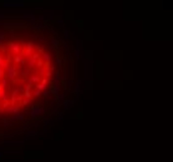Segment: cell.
<instances>
[{
    "instance_id": "cell-1",
    "label": "cell",
    "mask_w": 173,
    "mask_h": 162,
    "mask_svg": "<svg viewBox=\"0 0 173 162\" xmlns=\"http://www.w3.org/2000/svg\"><path fill=\"white\" fill-rule=\"evenodd\" d=\"M30 28V24L29 23H25V21H5L3 24V29L5 31L9 33H15V31H26Z\"/></svg>"
},
{
    "instance_id": "cell-2",
    "label": "cell",
    "mask_w": 173,
    "mask_h": 162,
    "mask_svg": "<svg viewBox=\"0 0 173 162\" xmlns=\"http://www.w3.org/2000/svg\"><path fill=\"white\" fill-rule=\"evenodd\" d=\"M29 111H30V117L31 118H35V117H44L45 115V110H44V107L41 106V104H40L39 101H36L35 104H32L30 106V109L29 107H26Z\"/></svg>"
},
{
    "instance_id": "cell-3",
    "label": "cell",
    "mask_w": 173,
    "mask_h": 162,
    "mask_svg": "<svg viewBox=\"0 0 173 162\" xmlns=\"http://www.w3.org/2000/svg\"><path fill=\"white\" fill-rule=\"evenodd\" d=\"M18 65H9L6 69H5V77L8 79V80H10V81H14L15 79H16V76L19 75L18 74Z\"/></svg>"
},
{
    "instance_id": "cell-4",
    "label": "cell",
    "mask_w": 173,
    "mask_h": 162,
    "mask_svg": "<svg viewBox=\"0 0 173 162\" xmlns=\"http://www.w3.org/2000/svg\"><path fill=\"white\" fill-rule=\"evenodd\" d=\"M60 46H61V40L52 39V37H51V49H52V51H54V54H55V58L62 56Z\"/></svg>"
},
{
    "instance_id": "cell-5",
    "label": "cell",
    "mask_w": 173,
    "mask_h": 162,
    "mask_svg": "<svg viewBox=\"0 0 173 162\" xmlns=\"http://www.w3.org/2000/svg\"><path fill=\"white\" fill-rule=\"evenodd\" d=\"M5 8H24L25 1H19V0H9V1H3Z\"/></svg>"
},
{
    "instance_id": "cell-6",
    "label": "cell",
    "mask_w": 173,
    "mask_h": 162,
    "mask_svg": "<svg viewBox=\"0 0 173 162\" xmlns=\"http://www.w3.org/2000/svg\"><path fill=\"white\" fill-rule=\"evenodd\" d=\"M30 28L34 30L36 36H43V23H31Z\"/></svg>"
},
{
    "instance_id": "cell-7",
    "label": "cell",
    "mask_w": 173,
    "mask_h": 162,
    "mask_svg": "<svg viewBox=\"0 0 173 162\" xmlns=\"http://www.w3.org/2000/svg\"><path fill=\"white\" fill-rule=\"evenodd\" d=\"M39 59H40V55H39L37 52H34V54H32V56H31L30 59L26 60V65H28V67H29L30 70H31L32 67L36 65V61H37Z\"/></svg>"
},
{
    "instance_id": "cell-8",
    "label": "cell",
    "mask_w": 173,
    "mask_h": 162,
    "mask_svg": "<svg viewBox=\"0 0 173 162\" xmlns=\"http://www.w3.org/2000/svg\"><path fill=\"white\" fill-rule=\"evenodd\" d=\"M20 109H21V106L19 104H15L14 106H9L8 109L5 110V114L8 115H16V114H20Z\"/></svg>"
},
{
    "instance_id": "cell-9",
    "label": "cell",
    "mask_w": 173,
    "mask_h": 162,
    "mask_svg": "<svg viewBox=\"0 0 173 162\" xmlns=\"http://www.w3.org/2000/svg\"><path fill=\"white\" fill-rule=\"evenodd\" d=\"M25 133V140H35V139H37L39 136H40V135H41V133H40L39 131H32V130H30V131H25L24 132Z\"/></svg>"
},
{
    "instance_id": "cell-10",
    "label": "cell",
    "mask_w": 173,
    "mask_h": 162,
    "mask_svg": "<svg viewBox=\"0 0 173 162\" xmlns=\"http://www.w3.org/2000/svg\"><path fill=\"white\" fill-rule=\"evenodd\" d=\"M9 120H10L11 124H14V122H19V121H24V120H26V118H25V116H24L22 114H16V115L9 116Z\"/></svg>"
},
{
    "instance_id": "cell-11",
    "label": "cell",
    "mask_w": 173,
    "mask_h": 162,
    "mask_svg": "<svg viewBox=\"0 0 173 162\" xmlns=\"http://www.w3.org/2000/svg\"><path fill=\"white\" fill-rule=\"evenodd\" d=\"M12 61H14V64H15V65L20 64V65H21L20 67H22L24 65H26V60L24 59V56L21 55V54H19V55H15V56H14V59H12Z\"/></svg>"
},
{
    "instance_id": "cell-12",
    "label": "cell",
    "mask_w": 173,
    "mask_h": 162,
    "mask_svg": "<svg viewBox=\"0 0 173 162\" xmlns=\"http://www.w3.org/2000/svg\"><path fill=\"white\" fill-rule=\"evenodd\" d=\"M1 143H6V145H19V146H22L24 145V141L22 140H6V141H1Z\"/></svg>"
},
{
    "instance_id": "cell-13",
    "label": "cell",
    "mask_w": 173,
    "mask_h": 162,
    "mask_svg": "<svg viewBox=\"0 0 173 162\" xmlns=\"http://www.w3.org/2000/svg\"><path fill=\"white\" fill-rule=\"evenodd\" d=\"M81 84H82V81H80L78 79L75 80V95L76 96H78L81 93Z\"/></svg>"
},
{
    "instance_id": "cell-14",
    "label": "cell",
    "mask_w": 173,
    "mask_h": 162,
    "mask_svg": "<svg viewBox=\"0 0 173 162\" xmlns=\"http://www.w3.org/2000/svg\"><path fill=\"white\" fill-rule=\"evenodd\" d=\"M72 118H76V120H82L84 118V109H82V107H80V109L74 114Z\"/></svg>"
},
{
    "instance_id": "cell-15",
    "label": "cell",
    "mask_w": 173,
    "mask_h": 162,
    "mask_svg": "<svg viewBox=\"0 0 173 162\" xmlns=\"http://www.w3.org/2000/svg\"><path fill=\"white\" fill-rule=\"evenodd\" d=\"M29 81L31 84H34V85H37V84H40V81H41V77H40L37 74H34V75H31V77L29 79Z\"/></svg>"
},
{
    "instance_id": "cell-16",
    "label": "cell",
    "mask_w": 173,
    "mask_h": 162,
    "mask_svg": "<svg viewBox=\"0 0 173 162\" xmlns=\"http://www.w3.org/2000/svg\"><path fill=\"white\" fill-rule=\"evenodd\" d=\"M60 86L64 91H69V86H67V79H64L62 76L60 77Z\"/></svg>"
},
{
    "instance_id": "cell-17",
    "label": "cell",
    "mask_w": 173,
    "mask_h": 162,
    "mask_svg": "<svg viewBox=\"0 0 173 162\" xmlns=\"http://www.w3.org/2000/svg\"><path fill=\"white\" fill-rule=\"evenodd\" d=\"M30 69L29 67H25V69H22V67H20V75H21V79H26L29 76V74H30Z\"/></svg>"
},
{
    "instance_id": "cell-18",
    "label": "cell",
    "mask_w": 173,
    "mask_h": 162,
    "mask_svg": "<svg viewBox=\"0 0 173 162\" xmlns=\"http://www.w3.org/2000/svg\"><path fill=\"white\" fill-rule=\"evenodd\" d=\"M62 104H64V110H69L70 109V107L72 106V104H74V100H62L61 101Z\"/></svg>"
},
{
    "instance_id": "cell-19",
    "label": "cell",
    "mask_w": 173,
    "mask_h": 162,
    "mask_svg": "<svg viewBox=\"0 0 173 162\" xmlns=\"http://www.w3.org/2000/svg\"><path fill=\"white\" fill-rule=\"evenodd\" d=\"M84 54H85V59L86 60L91 61L92 59H94V51H92V50H85Z\"/></svg>"
},
{
    "instance_id": "cell-20",
    "label": "cell",
    "mask_w": 173,
    "mask_h": 162,
    "mask_svg": "<svg viewBox=\"0 0 173 162\" xmlns=\"http://www.w3.org/2000/svg\"><path fill=\"white\" fill-rule=\"evenodd\" d=\"M25 158H43V153H25Z\"/></svg>"
},
{
    "instance_id": "cell-21",
    "label": "cell",
    "mask_w": 173,
    "mask_h": 162,
    "mask_svg": "<svg viewBox=\"0 0 173 162\" xmlns=\"http://www.w3.org/2000/svg\"><path fill=\"white\" fill-rule=\"evenodd\" d=\"M9 52H12L14 55H19V54H20V45L15 43V44H14V46L11 47V50H10Z\"/></svg>"
},
{
    "instance_id": "cell-22",
    "label": "cell",
    "mask_w": 173,
    "mask_h": 162,
    "mask_svg": "<svg viewBox=\"0 0 173 162\" xmlns=\"http://www.w3.org/2000/svg\"><path fill=\"white\" fill-rule=\"evenodd\" d=\"M22 122H24V132H25V131H30V130L32 128V124L30 122V121L24 120Z\"/></svg>"
},
{
    "instance_id": "cell-23",
    "label": "cell",
    "mask_w": 173,
    "mask_h": 162,
    "mask_svg": "<svg viewBox=\"0 0 173 162\" xmlns=\"http://www.w3.org/2000/svg\"><path fill=\"white\" fill-rule=\"evenodd\" d=\"M84 89H85V90H92V89H94V82H92L91 79L85 81V86H84Z\"/></svg>"
},
{
    "instance_id": "cell-24",
    "label": "cell",
    "mask_w": 173,
    "mask_h": 162,
    "mask_svg": "<svg viewBox=\"0 0 173 162\" xmlns=\"http://www.w3.org/2000/svg\"><path fill=\"white\" fill-rule=\"evenodd\" d=\"M3 60H4V62H5V64H6L8 66H9V65H10V64L12 62V58L10 56V52H8L5 56H3Z\"/></svg>"
},
{
    "instance_id": "cell-25",
    "label": "cell",
    "mask_w": 173,
    "mask_h": 162,
    "mask_svg": "<svg viewBox=\"0 0 173 162\" xmlns=\"http://www.w3.org/2000/svg\"><path fill=\"white\" fill-rule=\"evenodd\" d=\"M82 26H84V21H82V20H77V21H75V28H76L77 30L82 31Z\"/></svg>"
},
{
    "instance_id": "cell-26",
    "label": "cell",
    "mask_w": 173,
    "mask_h": 162,
    "mask_svg": "<svg viewBox=\"0 0 173 162\" xmlns=\"http://www.w3.org/2000/svg\"><path fill=\"white\" fill-rule=\"evenodd\" d=\"M8 52H9V51H8V49H6L5 43L0 41V54H8Z\"/></svg>"
},
{
    "instance_id": "cell-27",
    "label": "cell",
    "mask_w": 173,
    "mask_h": 162,
    "mask_svg": "<svg viewBox=\"0 0 173 162\" xmlns=\"http://www.w3.org/2000/svg\"><path fill=\"white\" fill-rule=\"evenodd\" d=\"M31 104V100H29V99H22V101L19 104L21 107H25V109H26V107H28V105H30Z\"/></svg>"
},
{
    "instance_id": "cell-28",
    "label": "cell",
    "mask_w": 173,
    "mask_h": 162,
    "mask_svg": "<svg viewBox=\"0 0 173 162\" xmlns=\"http://www.w3.org/2000/svg\"><path fill=\"white\" fill-rule=\"evenodd\" d=\"M25 49H26V50H29V51H32V52H34V49H35V44H34L32 41H29L28 44H26Z\"/></svg>"
},
{
    "instance_id": "cell-29",
    "label": "cell",
    "mask_w": 173,
    "mask_h": 162,
    "mask_svg": "<svg viewBox=\"0 0 173 162\" xmlns=\"http://www.w3.org/2000/svg\"><path fill=\"white\" fill-rule=\"evenodd\" d=\"M55 65H56L57 67H62V56L55 58Z\"/></svg>"
},
{
    "instance_id": "cell-30",
    "label": "cell",
    "mask_w": 173,
    "mask_h": 162,
    "mask_svg": "<svg viewBox=\"0 0 173 162\" xmlns=\"http://www.w3.org/2000/svg\"><path fill=\"white\" fill-rule=\"evenodd\" d=\"M22 96H24V99H29V100H34V99H32V93H31V91H25V92L22 93Z\"/></svg>"
},
{
    "instance_id": "cell-31",
    "label": "cell",
    "mask_w": 173,
    "mask_h": 162,
    "mask_svg": "<svg viewBox=\"0 0 173 162\" xmlns=\"http://www.w3.org/2000/svg\"><path fill=\"white\" fill-rule=\"evenodd\" d=\"M43 121H44V124H45V125H44V128H45V130H46V128H47V127L52 124V121H51V120H49V118H46V117H44V120H43Z\"/></svg>"
},
{
    "instance_id": "cell-32",
    "label": "cell",
    "mask_w": 173,
    "mask_h": 162,
    "mask_svg": "<svg viewBox=\"0 0 173 162\" xmlns=\"http://www.w3.org/2000/svg\"><path fill=\"white\" fill-rule=\"evenodd\" d=\"M0 86H1V89H6L9 85H8V79H3L1 81H0Z\"/></svg>"
},
{
    "instance_id": "cell-33",
    "label": "cell",
    "mask_w": 173,
    "mask_h": 162,
    "mask_svg": "<svg viewBox=\"0 0 173 162\" xmlns=\"http://www.w3.org/2000/svg\"><path fill=\"white\" fill-rule=\"evenodd\" d=\"M81 59V50L80 49H76L75 50V60L77 61V60H80Z\"/></svg>"
},
{
    "instance_id": "cell-34",
    "label": "cell",
    "mask_w": 173,
    "mask_h": 162,
    "mask_svg": "<svg viewBox=\"0 0 173 162\" xmlns=\"http://www.w3.org/2000/svg\"><path fill=\"white\" fill-rule=\"evenodd\" d=\"M97 65H98V67H100V72L97 74V79H102V61H98L97 62Z\"/></svg>"
},
{
    "instance_id": "cell-35",
    "label": "cell",
    "mask_w": 173,
    "mask_h": 162,
    "mask_svg": "<svg viewBox=\"0 0 173 162\" xmlns=\"http://www.w3.org/2000/svg\"><path fill=\"white\" fill-rule=\"evenodd\" d=\"M36 67H37V69L40 70V69H43V67H44V61L41 60V59H39L37 61H36V65H35Z\"/></svg>"
},
{
    "instance_id": "cell-36",
    "label": "cell",
    "mask_w": 173,
    "mask_h": 162,
    "mask_svg": "<svg viewBox=\"0 0 173 162\" xmlns=\"http://www.w3.org/2000/svg\"><path fill=\"white\" fill-rule=\"evenodd\" d=\"M31 93H32V99H39L40 96H41V91H39V90H35Z\"/></svg>"
},
{
    "instance_id": "cell-37",
    "label": "cell",
    "mask_w": 173,
    "mask_h": 162,
    "mask_svg": "<svg viewBox=\"0 0 173 162\" xmlns=\"http://www.w3.org/2000/svg\"><path fill=\"white\" fill-rule=\"evenodd\" d=\"M19 93H20L19 89H14V90L11 91V97H12V99H14V97H16V96L19 95Z\"/></svg>"
},
{
    "instance_id": "cell-38",
    "label": "cell",
    "mask_w": 173,
    "mask_h": 162,
    "mask_svg": "<svg viewBox=\"0 0 173 162\" xmlns=\"http://www.w3.org/2000/svg\"><path fill=\"white\" fill-rule=\"evenodd\" d=\"M32 87H34V84H31L30 81H29V82L26 84V86H25L24 89H25V91H31V89H32Z\"/></svg>"
},
{
    "instance_id": "cell-39",
    "label": "cell",
    "mask_w": 173,
    "mask_h": 162,
    "mask_svg": "<svg viewBox=\"0 0 173 162\" xmlns=\"http://www.w3.org/2000/svg\"><path fill=\"white\" fill-rule=\"evenodd\" d=\"M50 66H51V64H50V61H44V67H43V69H44L45 71H47V70H50Z\"/></svg>"
},
{
    "instance_id": "cell-40",
    "label": "cell",
    "mask_w": 173,
    "mask_h": 162,
    "mask_svg": "<svg viewBox=\"0 0 173 162\" xmlns=\"http://www.w3.org/2000/svg\"><path fill=\"white\" fill-rule=\"evenodd\" d=\"M6 95H8V92H6L5 89H1V90H0V99H3V97L6 96Z\"/></svg>"
},
{
    "instance_id": "cell-41",
    "label": "cell",
    "mask_w": 173,
    "mask_h": 162,
    "mask_svg": "<svg viewBox=\"0 0 173 162\" xmlns=\"http://www.w3.org/2000/svg\"><path fill=\"white\" fill-rule=\"evenodd\" d=\"M70 37V31L69 30H64V39H69Z\"/></svg>"
},
{
    "instance_id": "cell-42",
    "label": "cell",
    "mask_w": 173,
    "mask_h": 162,
    "mask_svg": "<svg viewBox=\"0 0 173 162\" xmlns=\"http://www.w3.org/2000/svg\"><path fill=\"white\" fill-rule=\"evenodd\" d=\"M41 96H44V97H49V96H50V91H49V90L43 91V92H41Z\"/></svg>"
},
{
    "instance_id": "cell-43",
    "label": "cell",
    "mask_w": 173,
    "mask_h": 162,
    "mask_svg": "<svg viewBox=\"0 0 173 162\" xmlns=\"http://www.w3.org/2000/svg\"><path fill=\"white\" fill-rule=\"evenodd\" d=\"M52 75H54V74H52L50 70H47V71H45V76H44V77H46V79H50Z\"/></svg>"
},
{
    "instance_id": "cell-44",
    "label": "cell",
    "mask_w": 173,
    "mask_h": 162,
    "mask_svg": "<svg viewBox=\"0 0 173 162\" xmlns=\"http://www.w3.org/2000/svg\"><path fill=\"white\" fill-rule=\"evenodd\" d=\"M37 72H39L37 75H39L40 77H43V76H45V70H44V69H40V70H39Z\"/></svg>"
},
{
    "instance_id": "cell-45",
    "label": "cell",
    "mask_w": 173,
    "mask_h": 162,
    "mask_svg": "<svg viewBox=\"0 0 173 162\" xmlns=\"http://www.w3.org/2000/svg\"><path fill=\"white\" fill-rule=\"evenodd\" d=\"M47 82H49V80L46 77H43L41 81H40V84H43V85H47Z\"/></svg>"
},
{
    "instance_id": "cell-46",
    "label": "cell",
    "mask_w": 173,
    "mask_h": 162,
    "mask_svg": "<svg viewBox=\"0 0 173 162\" xmlns=\"http://www.w3.org/2000/svg\"><path fill=\"white\" fill-rule=\"evenodd\" d=\"M65 14H66V19H72V12L71 11H65Z\"/></svg>"
},
{
    "instance_id": "cell-47",
    "label": "cell",
    "mask_w": 173,
    "mask_h": 162,
    "mask_svg": "<svg viewBox=\"0 0 173 162\" xmlns=\"http://www.w3.org/2000/svg\"><path fill=\"white\" fill-rule=\"evenodd\" d=\"M56 24L60 26V28H62V26H64V20H57V21H56Z\"/></svg>"
},
{
    "instance_id": "cell-48",
    "label": "cell",
    "mask_w": 173,
    "mask_h": 162,
    "mask_svg": "<svg viewBox=\"0 0 173 162\" xmlns=\"http://www.w3.org/2000/svg\"><path fill=\"white\" fill-rule=\"evenodd\" d=\"M56 139H57V140H62V139H64V133H62V132H60V133L57 135V136H56Z\"/></svg>"
},
{
    "instance_id": "cell-49",
    "label": "cell",
    "mask_w": 173,
    "mask_h": 162,
    "mask_svg": "<svg viewBox=\"0 0 173 162\" xmlns=\"http://www.w3.org/2000/svg\"><path fill=\"white\" fill-rule=\"evenodd\" d=\"M56 118H57V120H62V118H64V117H62V112L57 114V115H56Z\"/></svg>"
},
{
    "instance_id": "cell-50",
    "label": "cell",
    "mask_w": 173,
    "mask_h": 162,
    "mask_svg": "<svg viewBox=\"0 0 173 162\" xmlns=\"http://www.w3.org/2000/svg\"><path fill=\"white\" fill-rule=\"evenodd\" d=\"M50 71H51V72H55V71H56V67L51 65V66H50Z\"/></svg>"
},
{
    "instance_id": "cell-51",
    "label": "cell",
    "mask_w": 173,
    "mask_h": 162,
    "mask_svg": "<svg viewBox=\"0 0 173 162\" xmlns=\"http://www.w3.org/2000/svg\"><path fill=\"white\" fill-rule=\"evenodd\" d=\"M4 37H5L4 33H1V31H0V41H3V40H4Z\"/></svg>"
},
{
    "instance_id": "cell-52",
    "label": "cell",
    "mask_w": 173,
    "mask_h": 162,
    "mask_svg": "<svg viewBox=\"0 0 173 162\" xmlns=\"http://www.w3.org/2000/svg\"><path fill=\"white\" fill-rule=\"evenodd\" d=\"M85 39H92V36H91V35H88V33L86 31V33H85Z\"/></svg>"
},
{
    "instance_id": "cell-53",
    "label": "cell",
    "mask_w": 173,
    "mask_h": 162,
    "mask_svg": "<svg viewBox=\"0 0 173 162\" xmlns=\"http://www.w3.org/2000/svg\"><path fill=\"white\" fill-rule=\"evenodd\" d=\"M0 160H4V152L0 151Z\"/></svg>"
},
{
    "instance_id": "cell-54",
    "label": "cell",
    "mask_w": 173,
    "mask_h": 162,
    "mask_svg": "<svg viewBox=\"0 0 173 162\" xmlns=\"http://www.w3.org/2000/svg\"><path fill=\"white\" fill-rule=\"evenodd\" d=\"M4 136H5L4 132H3V131H0V139H4Z\"/></svg>"
},
{
    "instance_id": "cell-55",
    "label": "cell",
    "mask_w": 173,
    "mask_h": 162,
    "mask_svg": "<svg viewBox=\"0 0 173 162\" xmlns=\"http://www.w3.org/2000/svg\"><path fill=\"white\" fill-rule=\"evenodd\" d=\"M3 62H4V60H3V56H1V55H0V65H1Z\"/></svg>"
},
{
    "instance_id": "cell-56",
    "label": "cell",
    "mask_w": 173,
    "mask_h": 162,
    "mask_svg": "<svg viewBox=\"0 0 173 162\" xmlns=\"http://www.w3.org/2000/svg\"><path fill=\"white\" fill-rule=\"evenodd\" d=\"M40 47H41V46H40V45H39V44H37V45H35V49H36V50H39V49H40Z\"/></svg>"
},
{
    "instance_id": "cell-57",
    "label": "cell",
    "mask_w": 173,
    "mask_h": 162,
    "mask_svg": "<svg viewBox=\"0 0 173 162\" xmlns=\"http://www.w3.org/2000/svg\"><path fill=\"white\" fill-rule=\"evenodd\" d=\"M0 55H1V54H0Z\"/></svg>"
}]
</instances>
